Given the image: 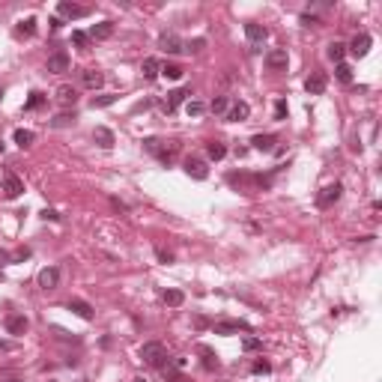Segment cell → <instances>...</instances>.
I'll return each mask as SVG.
<instances>
[{
	"mask_svg": "<svg viewBox=\"0 0 382 382\" xmlns=\"http://www.w3.org/2000/svg\"><path fill=\"white\" fill-rule=\"evenodd\" d=\"M0 278H3V272H0Z\"/></svg>",
	"mask_w": 382,
	"mask_h": 382,
	"instance_id": "obj_53",
	"label": "cell"
},
{
	"mask_svg": "<svg viewBox=\"0 0 382 382\" xmlns=\"http://www.w3.org/2000/svg\"><path fill=\"white\" fill-rule=\"evenodd\" d=\"M245 36L251 39V51H260V45L269 39V30L263 24H257V21H248L245 24Z\"/></svg>",
	"mask_w": 382,
	"mask_h": 382,
	"instance_id": "obj_4",
	"label": "cell"
},
{
	"mask_svg": "<svg viewBox=\"0 0 382 382\" xmlns=\"http://www.w3.org/2000/svg\"><path fill=\"white\" fill-rule=\"evenodd\" d=\"M30 329V320H27V316H24V313H9V316H6V331H9V334H24V331Z\"/></svg>",
	"mask_w": 382,
	"mask_h": 382,
	"instance_id": "obj_12",
	"label": "cell"
},
{
	"mask_svg": "<svg viewBox=\"0 0 382 382\" xmlns=\"http://www.w3.org/2000/svg\"><path fill=\"white\" fill-rule=\"evenodd\" d=\"M182 167H185V174L191 176V179H206L209 176V167H206V161H203V158H185V164H182Z\"/></svg>",
	"mask_w": 382,
	"mask_h": 382,
	"instance_id": "obj_11",
	"label": "cell"
},
{
	"mask_svg": "<svg viewBox=\"0 0 382 382\" xmlns=\"http://www.w3.org/2000/svg\"><path fill=\"white\" fill-rule=\"evenodd\" d=\"M284 117H287V102L278 99V102H275V120H284Z\"/></svg>",
	"mask_w": 382,
	"mask_h": 382,
	"instance_id": "obj_42",
	"label": "cell"
},
{
	"mask_svg": "<svg viewBox=\"0 0 382 382\" xmlns=\"http://www.w3.org/2000/svg\"><path fill=\"white\" fill-rule=\"evenodd\" d=\"M81 382H84V379H81Z\"/></svg>",
	"mask_w": 382,
	"mask_h": 382,
	"instance_id": "obj_55",
	"label": "cell"
},
{
	"mask_svg": "<svg viewBox=\"0 0 382 382\" xmlns=\"http://www.w3.org/2000/svg\"><path fill=\"white\" fill-rule=\"evenodd\" d=\"M143 150L146 153H153L158 156V161H164V164H171L179 153V140H158V138H146L143 140Z\"/></svg>",
	"mask_w": 382,
	"mask_h": 382,
	"instance_id": "obj_1",
	"label": "cell"
},
{
	"mask_svg": "<svg viewBox=\"0 0 382 382\" xmlns=\"http://www.w3.org/2000/svg\"><path fill=\"white\" fill-rule=\"evenodd\" d=\"M9 263H12V257H9L6 251H0V266H9Z\"/></svg>",
	"mask_w": 382,
	"mask_h": 382,
	"instance_id": "obj_47",
	"label": "cell"
},
{
	"mask_svg": "<svg viewBox=\"0 0 382 382\" xmlns=\"http://www.w3.org/2000/svg\"><path fill=\"white\" fill-rule=\"evenodd\" d=\"M329 87V78H326V72H311L308 75V81H305V90H308V96H323Z\"/></svg>",
	"mask_w": 382,
	"mask_h": 382,
	"instance_id": "obj_7",
	"label": "cell"
},
{
	"mask_svg": "<svg viewBox=\"0 0 382 382\" xmlns=\"http://www.w3.org/2000/svg\"><path fill=\"white\" fill-rule=\"evenodd\" d=\"M140 72H143V78H146V81H156L158 75H161V63H158L156 57H146V60H143V66H140Z\"/></svg>",
	"mask_w": 382,
	"mask_h": 382,
	"instance_id": "obj_21",
	"label": "cell"
},
{
	"mask_svg": "<svg viewBox=\"0 0 382 382\" xmlns=\"http://www.w3.org/2000/svg\"><path fill=\"white\" fill-rule=\"evenodd\" d=\"M3 194H6V200H15L24 194V182H21V176H15L12 171H6L3 174Z\"/></svg>",
	"mask_w": 382,
	"mask_h": 382,
	"instance_id": "obj_5",
	"label": "cell"
},
{
	"mask_svg": "<svg viewBox=\"0 0 382 382\" xmlns=\"http://www.w3.org/2000/svg\"><path fill=\"white\" fill-rule=\"evenodd\" d=\"M57 12H60L63 18H69V21H78V18L90 15L87 6H81V3H69V0H60V3H57Z\"/></svg>",
	"mask_w": 382,
	"mask_h": 382,
	"instance_id": "obj_6",
	"label": "cell"
},
{
	"mask_svg": "<svg viewBox=\"0 0 382 382\" xmlns=\"http://www.w3.org/2000/svg\"><path fill=\"white\" fill-rule=\"evenodd\" d=\"M370 45H373V39L367 33H355V39L347 45V51L352 54V57H367V51H370Z\"/></svg>",
	"mask_w": 382,
	"mask_h": 382,
	"instance_id": "obj_9",
	"label": "cell"
},
{
	"mask_svg": "<svg viewBox=\"0 0 382 382\" xmlns=\"http://www.w3.org/2000/svg\"><path fill=\"white\" fill-rule=\"evenodd\" d=\"M72 45H75V48H81V51H87L90 36L84 33V30H75V33H72Z\"/></svg>",
	"mask_w": 382,
	"mask_h": 382,
	"instance_id": "obj_36",
	"label": "cell"
},
{
	"mask_svg": "<svg viewBox=\"0 0 382 382\" xmlns=\"http://www.w3.org/2000/svg\"><path fill=\"white\" fill-rule=\"evenodd\" d=\"M236 331H251V326L248 323H242V320H224V323H215V334H236Z\"/></svg>",
	"mask_w": 382,
	"mask_h": 382,
	"instance_id": "obj_14",
	"label": "cell"
},
{
	"mask_svg": "<svg viewBox=\"0 0 382 382\" xmlns=\"http://www.w3.org/2000/svg\"><path fill=\"white\" fill-rule=\"evenodd\" d=\"M45 69L51 72V75H63V72H69V54L63 51H54L51 57H48V63H45Z\"/></svg>",
	"mask_w": 382,
	"mask_h": 382,
	"instance_id": "obj_8",
	"label": "cell"
},
{
	"mask_svg": "<svg viewBox=\"0 0 382 382\" xmlns=\"http://www.w3.org/2000/svg\"><path fill=\"white\" fill-rule=\"evenodd\" d=\"M27 257H30V251H27V248H21V251L15 254V260H27Z\"/></svg>",
	"mask_w": 382,
	"mask_h": 382,
	"instance_id": "obj_48",
	"label": "cell"
},
{
	"mask_svg": "<svg viewBox=\"0 0 382 382\" xmlns=\"http://www.w3.org/2000/svg\"><path fill=\"white\" fill-rule=\"evenodd\" d=\"M161 75L171 78V81H179V78H182V66H176V63H164V66H161Z\"/></svg>",
	"mask_w": 382,
	"mask_h": 382,
	"instance_id": "obj_34",
	"label": "cell"
},
{
	"mask_svg": "<svg viewBox=\"0 0 382 382\" xmlns=\"http://www.w3.org/2000/svg\"><path fill=\"white\" fill-rule=\"evenodd\" d=\"M203 45H206V42H203V39H191L188 45H185V51L197 54V51H203Z\"/></svg>",
	"mask_w": 382,
	"mask_h": 382,
	"instance_id": "obj_43",
	"label": "cell"
},
{
	"mask_svg": "<svg viewBox=\"0 0 382 382\" xmlns=\"http://www.w3.org/2000/svg\"><path fill=\"white\" fill-rule=\"evenodd\" d=\"M275 143H278V138H275V135H254V138H251V146H254L257 153H272V150H275Z\"/></svg>",
	"mask_w": 382,
	"mask_h": 382,
	"instance_id": "obj_19",
	"label": "cell"
},
{
	"mask_svg": "<svg viewBox=\"0 0 382 382\" xmlns=\"http://www.w3.org/2000/svg\"><path fill=\"white\" fill-rule=\"evenodd\" d=\"M75 122V114H60L57 120H51V125L54 129H66V125H72Z\"/></svg>",
	"mask_w": 382,
	"mask_h": 382,
	"instance_id": "obj_39",
	"label": "cell"
},
{
	"mask_svg": "<svg viewBox=\"0 0 382 382\" xmlns=\"http://www.w3.org/2000/svg\"><path fill=\"white\" fill-rule=\"evenodd\" d=\"M158 45H161V51H167V54H179V51H185L182 39H179L176 33H161V39H158Z\"/></svg>",
	"mask_w": 382,
	"mask_h": 382,
	"instance_id": "obj_17",
	"label": "cell"
},
{
	"mask_svg": "<svg viewBox=\"0 0 382 382\" xmlns=\"http://www.w3.org/2000/svg\"><path fill=\"white\" fill-rule=\"evenodd\" d=\"M117 99H120L117 93H102V96H93V102H90V104H93V108H111Z\"/></svg>",
	"mask_w": 382,
	"mask_h": 382,
	"instance_id": "obj_28",
	"label": "cell"
},
{
	"mask_svg": "<svg viewBox=\"0 0 382 382\" xmlns=\"http://www.w3.org/2000/svg\"><path fill=\"white\" fill-rule=\"evenodd\" d=\"M69 311L75 313V316H81V320H87V323L96 316L93 305H90V302H84V299H72V302H69Z\"/></svg>",
	"mask_w": 382,
	"mask_h": 382,
	"instance_id": "obj_18",
	"label": "cell"
},
{
	"mask_svg": "<svg viewBox=\"0 0 382 382\" xmlns=\"http://www.w3.org/2000/svg\"><path fill=\"white\" fill-rule=\"evenodd\" d=\"M6 349H12V344H9V341H0V352H6Z\"/></svg>",
	"mask_w": 382,
	"mask_h": 382,
	"instance_id": "obj_49",
	"label": "cell"
},
{
	"mask_svg": "<svg viewBox=\"0 0 382 382\" xmlns=\"http://www.w3.org/2000/svg\"><path fill=\"white\" fill-rule=\"evenodd\" d=\"M197 352L203 355V367H206V370H215V367H218V355L209 347H197Z\"/></svg>",
	"mask_w": 382,
	"mask_h": 382,
	"instance_id": "obj_27",
	"label": "cell"
},
{
	"mask_svg": "<svg viewBox=\"0 0 382 382\" xmlns=\"http://www.w3.org/2000/svg\"><path fill=\"white\" fill-rule=\"evenodd\" d=\"M206 156L212 158V161H221V158L227 156V146L221 143V140H209V143H206Z\"/></svg>",
	"mask_w": 382,
	"mask_h": 382,
	"instance_id": "obj_24",
	"label": "cell"
},
{
	"mask_svg": "<svg viewBox=\"0 0 382 382\" xmlns=\"http://www.w3.org/2000/svg\"><path fill=\"white\" fill-rule=\"evenodd\" d=\"M36 140V135L30 132V129H15V143L18 146H30Z\"/></svg>",
	"mask_w": 382,
	"mask_h": 382,
	"instance_id": "obj_32",
	"label": "cell"
},
{
	"mask_svg": "<svg viewBox=\"0 0 382 382\" xmlns=\"http://www.w3.org/2000/svg\"><path fill=\"white\" fill-rule=\"evenodd\" d=\"M260 347H263L260 337H245V341H242V349H245V352H254V349H260Z\"/></svg>",
	"mask_w": 382,
	"mask_h": 382,
	"instance_id": "obj_40",
	"label": "cell"
},
{
	"mask_svg": "<svg viewBox=\"0 0 382 382\" xmlns=\"http://www.w3.org/2000/svg\"><path fill=\"white\" fill-rule=\"evenodd\" d=\"M132 382H146V379H143V376H138V379H132Z\"/></svg>",
	"mask_w": 382,
	"mask_h": 382,
	"instance_id": "obj_51",
	"label": "cell"
},
{
	"mask_svg": "<svg viewBox=\"0 0 382 382\" xmlns=\"http://www.w3.org/2000/svg\"><path fill=\"white\" fill-rule=\"evenodd\" d=\"M81 81H84V87H90V90H99L104 84V75L99 69H84L81 72Z\"/></svg>",
	"mask_w": 382,
	"mask_h": 382,
	"instance_id": "obj_20",
	"label": "cell"
},
{
	"mask_svg": "<svg viewBox=\"0 0 382 382\" xmlns=\"http://www.w3.org/2000/svg\"><path fill=\"white\" fill-rule=\"evenodd\" d=\"M6 382H24V379H6Z\"/></svg>",
	"mask_w": 382,
	"mask_h": 382,
	"instance_id": "obj_52",
	"label": "cell"
},
{
	"mask_svg": "<svg viewBox=\"0 0 382 382\" xmlns=\"http://www.w3.org/2000/svg\"><path fill=\"white\" fill-rule=\"evenodd\" d=\"M156 257H158V263H164V266H171V263H174V254H171L167 248H156Z\"/></svg>",
	"mask_w": 382,
	"mask_h": 382,
	"instance_id": "obj_41",
	"label": "cell"
},
{
	"mask_svg": "<svg viewBox=\"0 0 382 382\" xmlns=\"http://www.w3.org/2000/svg\"><path fill=\"white\" fill-rule=\"evenodd\" d=\"M251 370H254V373H269V370H272V365H269V362H254V367H251Z\"/></svg>",
	"mask_w": 382,
	"mask_h": 382,
	"instance_id": "obj_45",
	"label": "cell"
},
{
	"mask_svg": "<svg viewBox=\"0 0 382 382\" xmlns=\"http://www.w3.org/2000/svg\"><path fill=\"white\" fill-rule=\"evenodd\" d=\"M90 36H93V39H111V36H114V21H99V24H93V27H90Z\"/></svg>",
	"mask_w": 382,
	"mask_h": 382,
	"instance_id": "obj_22",
	"label": "cell"
},
{
	"mask_svg": "<svg viewBox=\"0 0 382 382\" xmlns=\"http://www.w3.org/2000/svg\"><path fill=\"white\" fill-rule=\"evenodd\" d=\"M188 96H191V90H188V87L171 90V93H167V102H164V114H174V111H176V108H179L182 102H185Z\"/></svg>",
	"mask_w": 382,
	"mask_h": 382,
	"instance_id": "obj_16",
	"label": "cell"
},
{
	"mask_svg": "<svg viewBox=\"0 0 382 382\" xmlns=\"http://www.w3.org/2000/svg\"><path fill=\"white\" fill-rule=\"evenodd\" d=\"M161 373L167 376V382H185V376H182V373H176L171 365H161Z\"/></svg>",
	"mask_w": 382,
	"mask_h": 382,
	"instance_id": "obj_38",
	"label": "cell"
},
{
	"mask_svg": "<svg viewBox=\"0 0 382 382\" xmlns=\"http://www.w3.org/2000/svg\"><path fill=\"white\" fill-rule=\"evenodd\" d=\"M57 99L63 104H75L78 102V90L69 87V84H63V87H57Z\"/></svg>",
	"mask_w": 382,
	"mask_h": 382,
	"instance_id": "obj_25",
	"label": "cell"
},
{
	"mask_svg": "<svg viewBox=\"0 0 382 382\" xmlns=\"http://www.w3.org/2000/svg\"><path fill=\"white\" fill-rule=\"evenodd\" d=\"M248 117H251V104L248 102H233L230 108H227V114H224L227 122H245Z\"/></svg>",
	"mask_w": 382,
	"mask_h": 382,
	"instance_id": "obj_10",
	"label": "cell"
},
{
	"mask_svg": "<svg viewBox=\"0 0 382 382\" xmlns=\"http://www.w3.org/2000/svg\"><path fill=\"white\" fill-rule=\"evenodd\" d=\"M45 102H48V96H45V93H30V99L24 102V111H36V108H42Z\"/></svg>",
	"mask_w": 382,
	"mask_h": 382,
	"instance_id": "obj_30",
	"label": "cell"
},
{
	"mask_svg": "<svg viewBox=\"0 0 382 382\" xmlns=\"http://www.w3.org/2000/svg\"><path fill=\"white\" fill-rule=\"evenodd\" d=\"M182 302H185V293H182V290H167V293H164V305H171V308H179Z\"/></svg>",
	"mask_w": 382,
	"mask_h": 382,
	"instance_id": "obj_31",
	"label": "cell"
},
{
	"mask_svg": "<svg viewBox=\"0 0 382 382\" xmlns=\"http://www.w3.org/2000/svg\"><path fill=\"white\" fill-rule=\"evenodd\" d=\"M227 108H230V102H227V96H218V99H212V104H209L206 111H212V114H221L224 117Z\"/></svg>",
	"mask_w": 382,
	"mask_h": 382,
	"instance_id": "obj_35",
	"label": "cell"
},
{
	"mask_svg": "<svg viewBox=\"0 0 382 382\" xmlns=\"http://www.w3.org/2000/svg\"><path fill=\"white\" fill-rule=\"evenodd\" d=\"M15 33L18 36H33L36 33V18H24V21H18Z\"/></svg>",
	"mask_w": 382,
	"mask_h": 382,
	"instance_id": "obj_29",
	"label": "cell"
},
{
	"mask_svg": "<svg viewBox=\"0 0 382 382\" xmlns=\"http://www.w3.org/2000/svg\"><path fill=\"white\" fill-rule=\"evenodd\" d=\"M3 150H6V143H3V138H0V153H3Z\"/></svg>",
	"mask_w": 382,
	"mask_h": 382,
	"instance_id": "obj_50",
	"label": "cell"
},
{
	"mask_svg": "<svg viewBox=\"0 0 382 382\" xmlns=\"http://www.w3.org/2000/svg\"><path fill=\"white\" fill-rule=\"evenodd\" d=\"M39 287H42V290H57V284H60V269H57V266H48V269H42V272H39Z\"/></svg>",
	"mask_w": 382,
	"mask_h": 382,
	"instance_id": "obj_13",
	"label": "cell"
},
{
	"mask_svg": "<svg viewBox=\"0 0 382 382\" xmlns=\"http://www.w3.org/2000/svg\"><path fill=\"white\" fill-rule=\"evenodd\" d=\"M341 194H344V185H341V182H331V185H326V188L316 194V206L320 209L334 206V203L341 200Z\"/></svg>",
	"mask_w": 382,
	"mask_h": 382,
	"instance_id": "obj_3",
	"label": "cell"
},
{
	"mask_svg": "<svg viewBox=\"0 0 382 382\" xmlns=\"http://www.w3.org/2000/svg\"><path fill=\"white\" fill-rule=\"evenodd\" d=\"M42 218H45V221H60V212H57V209H45Z\"/></svg>",
	"mask_w": 382,
	"mask_h": 382,
	"instance_id": "obj_46",
	"label": "cell"
},
{
	"mask_svg": "<svg viewBox=\"0 0 382 382\" xmlns=\"http://www.w3.org/2000/svg\"><path fill=\"white\" fill-rule=\"evenodd\" d=\"M164 358H167V349H164V344H158V341H150V344L140 347V362H146V365L161 367Z\"/></svg>",
	"mask_w": 382,
	"mask_h": 382,
	"instance_id": "obj_2",
	"label": "cell"
},
{
	"mask_svg": "<svg viewBox=\"0 0 382 382\" xmlns=\"http://www.w3.org/2000/svg\"><path fill=\"white\" fill-rule=\"evenodd\" d=\"M0 99H3V93H0Z\"/></svg>",
	"mask_w": 382,
	"mask_h": 382,
	"instance_id": "obj_54",
	"label": "cell"
},
{
	"mask_svg": "<svg viewBox=\"0 0 382 382\" xmlns=\"http://www.w3.org/2000/svg\"><path fill=\"white\" fill-rule=\"evenodd\" d=\"M299 21H302L305 27H316V24H320V18H316V15H308V12H305V15L299 18Z\"/></svg>",
	"mask_w": 382,
	"mask_h": 382,
	"instance_id": "obj_44",
	"label": "cell"
},
{
	"mask_svg": "<svg viewBox=\"0 0 382 382\" xmlns=\"http://www.w3.org/2000/svg\"><path fill=\"white\" fill-rule=\"evenodd\" d=\"M185 114H188V117H200V114H206V104H203V102H194V99H191V102L185 104Z\"/></svg>",
	"mask_w": 382,
	"mask_h": 382,
	"instance_id": "obj_37",
	"label": "cell"
},
{
	"mask_svg": "<svg viewBox=\"0 0 382 382\" xmlns=\"http://www.w3.org/2000/svg\"><path fill=\"white\" fill-rule=\"evenodd\" d=\"M334 78H337L341 84H352V66H349V63H337V66H334Z\"/></svg>",
	"mask_w": 382,
	"mask_h": 382,
	"instance_id": "obj_26",
	"label": "cell"
},
{
	"mask_svg": "<svg viewBox=\"0 0 382 382\" xmlns=\"http://www.w3.org/2000/svg\"><path fill=\"white\" fill-rule=\"evenodd\" d=\"M93 140H96L102 150H111V146H114V132H111V129H104V125H99V129L93 132Z\"/></svg>",
	"mask_w": 382,
	"mask_h": 382,
	"instance_id": "obj_23",
	"label": "cell"
},
{
	"mask_svg": "<svg viewBox=\"0 0 382 382\" xmlns=\"http://www.w3.org/2000/svg\"><path fill=\"white\" fill-rule=\"evenodd\" d=\"M287 63H290V57H287V51H284V48H272V51L266 54V66H269L272 72L287 69Z\"/></svg>",
	"mask_w": 382,
	"mask_h": 382,
	"instance_id": "obj_15",
	"label": "cell"
},
{
	"mask_svg": "<svg viewBox=\"0 0 382 382\" xmlns=\"http://www.w3.org/2000/svg\"><path fill=\"white\" fill-rule=\"evenodd\" d=\"M344 54H347V45H344V42H331L329 45V57L334 63H344Z\"/></svg>",
	"mask_w": 382,
	"mask_h": 382,
	"instance_id": "obj_33",
	"label": "cell"
}]
</instances>
